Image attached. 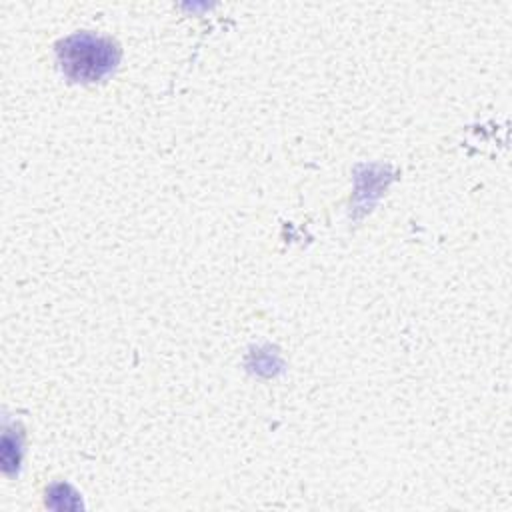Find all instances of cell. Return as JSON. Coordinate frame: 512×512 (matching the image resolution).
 Instances as JSON below:
<instances>
[{
    "instance_id": "1",
    "label": "cell",
    "mask_w": 512,
    "mask_h": 512,
    "mask_svg": "<svg viewBox=\"0 0 512 512\" xmlns=\"http://www.w3.org/2000/svg\"><path fill=\"white\" fill-rule=\"evenodd\" d=\"M56 52L64 74L82 82L102 78L118 62V48L108 38H100L90 32H80L62 40Z\"/></svg>"
}]
</instances>
